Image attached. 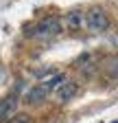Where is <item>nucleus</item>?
<instances>
[{
  "instance_id": "3",
  "label": "nucleus",
  "mask_w": 118,
  "mask_h": 123,
  "mask_svg": "<svg viewBox=\"0 0 118 123\" xmlns=\"http://www.w3.org/2000/svg\"><path fill=\"white\" fill-rule=\"evenodd\" d=\"M77 90H79V86H77L75 81H68V79H64L61 84L55 88L57 99H59V101H68V99H72V97L77 95Z\"/></svg>"
},
{
  "instance_id": "8",
  "label": "nucleus",
  "mask_w": 118,
  "mask_h": 123,
  "mask_svg": "<svg viewBox=\"0 0 118 123\" xmlns=\"http://www.w3.org/2000/svg\"><path fill=\"white\" fill-rule=\"evenodd\" d=\"M64 79H66V77H64V75H55V77H50V79H48V81H44L42 86H44V88H46V90L50 92V90H55V88H57L59 84H61Z\"/></svg>"
},
{
  "instance_id": "5",
  "label": "nucleus",
  "mask_w": 118,
  "mask_h": 123,
  "mask_svg": "<svg viewBox=\"0 0 118 123\" xmlns=\"http://www.w3.org/2000/svg\"><path fill=\"white\" fill-rule=\"evenodd\" d=\"M46 95H48V90L44 88V86H33V88L24 95V101L31 103V105H35V103H42L44 99H46Z\"/></svg>"
},
{
  "instance_id": "9",
  "label": "nucleus",
  "mask_w": 118,
  "mask_h": 123,
  "mask_svg": "<svg viewBox=\"0 0 118 123\" xmlns=\"http://www.w3.org/2000/svg\"><path fill=\"white\" fill-rule=\"evenodd\" d=\"M7 123H28V114H24V112L11 114V117L7 119Z\"/></svg>"
},
{
  "instance_id": "7",
  "label": "nucleus",
  "mask_w": 118,
  "mask_h": 123,
  "mask_svg": "<svg viewBox=\"0 0 118 123\" xmlns=\"http://www.w3.org/2000/svg\"><path fill=\"white\" fill-rule=\"evenodd\" d=\"M81 22H83L81 11H68V13H66V29L79 31V29H81Z\"/></svg>"
},
{
  "instance_id": "1",
  "label": "nucleus",
  "mask_w": 118,
  "mask_h": 123,
  "mask_svg": "<svg viewBox=\"0 0 118 123\" xmlns=\"http://www.w3.org/2000/svg\"><path fill=\"white\" fill-rule=\"evenodd\" d=\"M59 31H61V22H59L55 15H48V18L39 20L26 35H31L35 40H50V37H55L59 33Z\"/></svg>"
},
{
  "instance_id": "6",
  "label": "nucleus",
  "mask_w": 118,
  "mask_h": 123,
  "mask_svg": "<svg viewBox=\"0 0 118 123\" xmlns=\"http://www.w3.org/2000/svg\"><path fill=\"white\" fill-rule=\"evenodd\" d=\"M103 70H105L112 79H118V55H109L103 59Z\"/></svg>"
},
{
  "instance_id": "4",
  "label": "nucleus",
  "mask_w": 118,
  "mask_h": 123,
  "mask_svg": "<svg viewBox=\"0 0 118 123\" xmlns=\"http://www.w3.org/2000/svg\"><path fill=\"white\" fill-rule=\"evenodd\" d=\"M16 105H18V97H16V95H9V97H5V99H0V123L7 121V119L13 114Z\"/></svg>"
},
{
  "instance_id": "2",
  "label": "nucleus",
  "mask_w": 118,
  "mask_h": 123,
  "mask_svg": "<svg viewBox=\"0 0 118 123\" xmlns=\"http://www.w3.org/2000/svg\"><path fill=\"white\" fill-rule=\"evenodd\" d=\"M85 22H87V29H92V31H107L109 29V18L101 7H92L87 11Z\"/></svg>"
}]
</instances>
